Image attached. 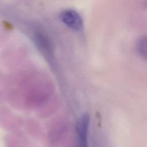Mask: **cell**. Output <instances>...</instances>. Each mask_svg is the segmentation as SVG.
Here are the masks:
<instances>
[{
	"instance_id": "3957f363",
	"label": "cell",
	"mask_w": 147,
	"mask_h": 147,
	"mask_svg": "<svg viewBox=\"0 0 147 147\" xmlns=\"http://www.w3.org/2000/svg\"><path fill=\"white\" fill-rule=\"evenodd\" d=\"M90 117L88 113H83L79 117L76 124V147H89L88 132Z\"/></svg>"
},
{
	"instance_id": "7a4b0ae2",
	"label": "cell",
	"mask_w": 147,
	"mask_h": 147,
	"mask_svg": "<svg viewBox=\"0 0 147 147\" xmlns=\"http://www.w3.org/2000/svg\"><path fill=\"white\" fill-rule=\"evenodd\" d=\"M60 21L68 28L75 32H81L84 28L83 20L76 10L66 9L61 10L59 15Z\"/></svg>"
},
{
	"instance_id": "6da1fadb",
	"label": "cell",
	"mask_w": 147,
	"mask_h": 147,
	"mask_svg": "<svg viewBox=\"0 0 147 147\" xmlns=\"http://www.w3.org/2000/svg\"><path fill=\"white\" fill-rule=\"evenodd\" d=\"M26 33L35 47L49 61L54 59V48L52 41L47 31L36 24L29 25Z\"/></svg>"
},
{
	"instance_id": "277c9868",
	"label": "cell",
	"mask_w": 147,
	"mask_h": 147,
	"mask_svg": "<svg viewBox=\"0 0 147 147\" xmlns=\"http://www.w3.org/2000/svg\"><path fill=\"white\" fill-rule=\"evenodd\" d=\"M136 48L140 55L147 59V33L142 35L138 38Z\"/></svg>"
}]
</instances>
